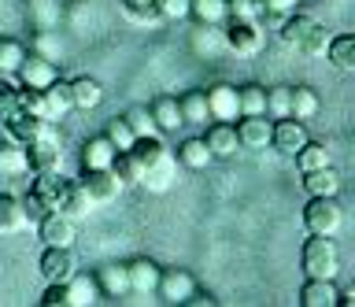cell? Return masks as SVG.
I'll list each match as a JSON object with an SVG mask.
<instances>
[{
	"instance_id": "cell-1",
	"label": "cell",
	"mask_w": 355,
	"mask_h": 307,
	"mask_svg": "<svg viewBox=\"0 0 355 307\" xmlns=\"http://www.w3.org/2000/svg\"><path fill=\"white\" fill-rule=\"evenodd\" d=\"M300 263H304L307 278H337L340 270V252L326 234H311L304 240V252H300Z\"/></svg>"
},
{
	"instance_id": "cell-2",
	"label": "cell",
	"mask_w": 355,
	"mask_h": 307,
	"mask_svg": "<svg viewBox=\"0 0 355 307\" xmlns=\"http://www.w3.org/2000/svg\"><path fill=\"white\" fill-rule=\"evenodd\" d=\"M344 222V207L337 204V196H311L304 207V226L307 234H326L333 237Z\"/></svg>"
},
{
	"instance_id": "cell-3",
	"label": "cell",
	"mask_w": 355,
	"mask_h": 307,
	"mask_svg": "<svg viewBox=\"0 0 355 307\" xmlns=\"http://www.w3.org/2000/svg\"><path fill=\"white\" fill-rule=\"evenodd\" d=\"M26 152V167L33 174H55L60 170V163H63V152H60V141H55L52 134H41L37 141H30V145H22Z\"/></svg>"
},
{
	"instance_id": "cell-4",
	"label": "cell",
	"mask_w": 355,
	"mask_h": 307,
	"mask_svg": "<svg viewBox=\"0 0 355 307\" xmlns=\"http://www.w3.org/2000/svg\"><path fill=\"white\" fill-rule=\"evenodd\" d=\"M307 126L300 123V119H274V126H270V148L277 152V156H296L300 148L307 145Z\"/></svg>"
},
{
	"instance_id": "cell-5",
	"label": "cell",
	"mask_w": 355,
	"mask_h": 307,
	"mask_svg": "<svg viewBox=\"0 0 355 307\" xmlns=\"http://www.w3.org/2000/svg\"><path fill=\"white\" fill-rule=\"evenodd\" d=\"M37 270L44 281H71L78 274V259L71 248H60V245H44L41 259H37Z\"/></svg>"
},
{
	"instance_id": "cell-6",
	"label": "cell",
	"mask_w": 355,
	"mask_h": 307,
	"mask_svg": "<svg viewBox=\"0 0 355 307\" xmlns=\"http://www.w3.org/2000/svg\"><path fill=\"white\" fill-rule=\"evenodd\" d=\"M82 185H85V193H89V200H93V204H111L122 189H126V185L119 182V174L111 170V167L85 170V174H82Z\"/></svg>"
},
{
	"instance_id": "cell-7",
	"label": "cell",
	"mask_w": 355,
	"mask_h": 307,
	"mask_svg": "<svg viewBox=\"0 0 355 307\" xmlns=\"http://www.w3.org/2000/svg\"><path fill=\"white\" fill-rule=\"evenodd\" d=\"M8 130V137L15 141V145H30V141H37L41 134H49V119H41V115H30V112H11L8 119H0Z\"/></svg>"
},
{
	"instance_id": "cell-8",
	"label": "cell",
	"mask_w": 355,
	"mask_h": 307,
	"mask_svg": "<svg viewBox=\"0 0 355 307\" xmlns=\"http://www.w3.org/2000/svg\"><path fill=\"white\" fill-rule=\"evenodd\" d=\"M226 49L237 52V56H259L263 49V30L259 23H244V19H233V26L226 30Z\"/></svg>"
},
{
	"instance_id": "cell-9",
	"label": "cell",
	"mask_w": 355,
	"mask_h": 307,
	"mask_svg": "<svg viewBox=\"0 0 355 307\" xmlns=\"http://www.w3.org/2000/svg\"><path fill=\"white\" fill-rule=\"evenodd\" d=\"M207 112L215 123H237L241 119V100H237V85H211L207 89Z\"/></svg>"
},
{
	"instance_id": "cell-10",
	"label": "cell",
	"mask_w": 355,
	"mask_h": 307,
	"mask_svg": "<svg viewBox=\"0 0 355 307\" xmlns=\"http://www.w3.org/2000/svg\"><path fill=\"white\" fill-rule=\"evenodd\" d=\"M41 229V240L44 245H60V248H74V237H78V226H74V218L71 215H63V211H49L37 222Z\"/></svg>"
},
{
	"instance_id": "cell-11",
	"label": "cell",
	"mask_w": 355,
	"mask_h": 307,
	"mask_svg": "<svg viewBox=\"0 0 355 307\" xmlns=\"http://www.w3.org/2000/svg\"><path fill=\"white\" fill-rule=\"evenodd\" d=\"M15 74H19L22 85H30V89H49V85L60 78V74H55V63L49 56H33V52H26V60L19 63Z\"/></svg>"
},
{
	"instance_id": "cell-12",
	"label": "cell",
	"mask_w": 355,
	"mask_h": 307,
	"mask_svg": "<svg viewBox=\"0 0 355 307\" xmlns=\"http://www.w3.org/2000/svg\"><path fill=\"white\" fill-rule=\"evenodd\" d=\"M55 211L71 215L74 222H78V218H85L89 211H93V200H89L85 185H82V182H74V178H63L60 196H55Z\"/></svg>"
},
{
	"instance_id": "cell-13",
	"label": "cell",
	"mask_w": 355,
	"mask_h": 307,
	"mask_svg": "<svg viewBox=\"0 0 355 307\" xmlns=\"http://www.w3.org/2000/svg\"><path fill=\"white\" fill-rule=\"evenodd\" d=\"M270 126H274L270 115H241V123H237L241 148H252V152L266 148L270 145Z\"/></svg>"
},
{
	"instance_id": "cell-14",
	"label": "cell",
	"mask_w": 355,
	"mask_h": 307,
	"mask_svg": "<svg viewBox=\"0 0 355 307\" xmlns=\"http://www.w3.org/2000/svg\"><path fill=\"white\" fill-rule=\"evenodd\" d=\"M337 285L333 278H307L300 285V304L304 307H337Z\"/></svg>"
},
{
	"instance_id": "cell-15",
	"label": "cell",
	"mask_w": 355,
	"mask_h": 307,
	"mask_svg": "<svg viewBox=\"0 0 355 307\" xmlns=\"http://www.w3.org/2000/svg\"><path fill=\"white\" fill-rule=\"evenodd\" d=\"M204 141H207V148H211V156H215V159H230V156H237V148H241L237 126H233V123H215L204 134Z\"/></svg>"
},
{
	"instance_id": "cell-16",
	"label": "cell",
	"mask_w": 355,
	"mask_h": 307,
	"mask_svg": "<svg viewBox=\"0 0 355 307\" xmlns=\"http://www.w3.org/2000/svg\"><path fill=\"white\" fill-rule=\"evenodd\" d=\"M155 292L171 304H185L189 296L196 292V281H193V274H185V270H166V274H159V289Z\"/></svg>"
},
{
	"instance_id": "cell-17",
	"label": "cell",
	"mask_w": 355,
	"mask_h": 307,
	"mask_svg": "<svg viewBox=\"0 0 355 307\" xmlns=\"http://www.w3.org/2000/svg\"><path fill=\"white\" fill-rule=\"evenodd\" d=\"M126 274H130V292H141V296H152L159 289V267L152 259H133L126 263Z\"/></svg>"
},
{
	"instance_id": "cell-18",
	"label": "cell",
	"mask_w": 355,
	"mask_h": 307,
	"mask_svg": "<svg viewBox=\"0 0 355 307\" xmlns=\"http://www.w3.org/2000/svg\"><path fill=\"white\" fill-rule=\"evenodd\" d=\"M148 112L155 119V126H159V134H178V130L185 126L182 107H178V96H155Z\"/></svg>"
},
{
	"instance_id": "cell-19",
	"label": "cell",
	"mask_w": 355,
	"mask_h": 307,
	"mask_svg": "<svg viewBox=\"0 0 355 307\" xmlns=\"http://www.w3.org/2000/svg\"><path fill=\"white\" fill-rule=\"evenodd\" d=\"M174 178H178V159H174V152H166V156L155 163V167L144 170L141 185H144V189H152V193H166V189L174 185Z\"/></svg>"
},
{
	"instance_id": "cell-20",
	"label": "cell",
	"mask_w": 355,
	"mask_h": 307,
	"mask_svg": "<svg viewBox=\"0 0 355 307\" xmlns=\"http://www.w3.org/2000/svg\"><path fill=\"white\" fill-rule=\"evenodd\" d=\"M304 189L307 196H337L340 193V174L329 167H318V170H304Z\"/></svg>"
},
{
	"instance_id": "cell-21",
	"label": "cell",
	"mask_w": 355,
	"mask_h": 307,
	"mask_svg": "<svg viewBox=\"0 0 355 307\" xmlns=\"http://www.w3.org/2000/svg\"><path fill=\"white\" fill-rule=\"evenodd\" d=\"M115 145L100 134V137H89L82 145V170H96V167H111V159H115Z\"/></svg>"
},
{
	"instance_id": "cell-22",
	"label": "cell",
	"mask_w": 355,
	"mask_h": 307,
	"mask_svg": "<svg viewBox=\"0 0 355 307\" xmlns=\"http://www.w3.org/2000/svg\"><path fill=\"white\" fill-rule=\"evenodd\" d=\"M326 56H329V63H333L337 71L355 74V34H337V37H329Z\"/></svg>"
},
{
	"instance_id": "cell-23",
	"label": "cell",
	"mask_w": 355,
	"mask_h": 307,
	"mask_svg": "<svg viewBox=\"0 0 355 307\" xmlns=\"http://www.w3.org/2000/svg\"><path fill=\"white\" fill-rule=\"evenodd\" d=\"M71 96H74L78 112H93V107H100V100H104V85L96 78H89V74H82V78L71 82Z\"/></svg>"
},
{
	"instance_id": "cell-24",
	"label": "cell",
	"mask_w": 355,
	"mask_h": 307,
	"mask_svg": "<svg viewBox=\"0 0 355 307\" xmlns=\"http://www.w3.org/2000/svg\"><path fill=\"white\" fill-rule=\"evenodd\" d=\"M60 185H63V174H33L30 182V196L37 200L44 211H55V196H60Z\"/></svg>"
},
{
	"instance_id": "cell-25",
	"label": "cell",
	"mask_w": 355,
	"mask_h": 307,
	"mask_svg": "<svg viewBox=\"0 0 355 307\" xmlns=\"http://www.w3.org/2000/svg\"><path fill=\"white\" fill-rule=\"evenodd\" d=\"M178 107H182V119H185V126H207V93L204 89H193V93H185V96H178Z\"/></svg>"
},
{
	"instance_id": "cell-26",
	"label": "cell",
	"mask_w": 355,
	"mask_h": 307,
	"mask_svg": "<svg viewBox=\"0 0 355 307\" xmlns=\"http://www.w3.org/2000/svg\"><path fill=\"white\" fill-rule=\"evenodd\" d=\"M211 159H215V156H211V148H207L204 137H189V141L178 145V163L189 167V170H204Z\"/></svg>"
},
{
	"instance_id": "cell-27",
	"label": "cell",
	"mask_w": 355,
	"mask_h": 307,
	"mask_svg": "<svg viewBox=\"0 0 355 307\" xmlns=\"http://www.w3.org/2000/svg\"><path fill=\"white\" fill-rule=\"evenodd\" d=\"M44 104H49V123L63 119L67 112H74V96H71V82H60L55 78L49 89H44Z\"/></svg>"
},
{
	"instance_id": "cell-28",
	"label": "cell",
	"mask_w": 355,
	"mask_h": 307,
	"mask_svg": "<svg viewBox=\"0 0 355 307\" xmlns=\"http://www.w3.org/2000/svg\"><path fill=\"white\" fill-rule=\"evenodd\" d=\"M26 226V211H22V196L0 193V234H15Z\"/></svg>"
},
{
	"instance_id": "cell-29",
	"label": "cell",
	"mask_w": 355,
	"mask_h": 307,
	"mask_svg": "<svg viewBox=\"0 0 355 307\" xmlns=\"http://www.w3.org/2000/svg\"><path fill=\"white\" fill-rule=\"evenodd\" d=\"M311 26H315V19L311 15H300V12H288L285 15V23H282V45H288V49H300L304 45V37L311 34Z\"/></svg>"
},
{
	"instance_id": "cell-30",
	"label": "cell",
	"mask_w": 355,
	"mask_h": 307,
	"mask_svg": "<svg viewBox=\"0 0 355 307\" xmlns=\"http://www.w3.org/2000/svg\"><path fill=\"white\" fill-rule=\"evenodd\" d=\"M288 115L300 119V123L315 119V115H318V93L311 89V85H296L293 96H288Z\"/></svg>"
},
{
	"instance_id": "cell-31",
	"label": "cell",
	"mask_w": 355,
	"mask_h": 307,
	"mask_svg": "<svg viewBox=\"0 0 355 307\" xmlns=\"http://www.w3.org/2000/svg\"><path fill=\"white\" fill-rule=\"evenodd\" d=\"M96 285L104 289L107 296H126L130 292V274H126V263H107L100 267V278Z\"/></svg>"
},
{
	"instance_id": "cell-32",
	"label": "cell",
	"mask_w": 355,
	"mask_h": 307,
	"mask_svg": "<svg viewBox=\"0 0 355 307\" xmlns=\"http://www.w3.org/2000/svg\"><path fill=\"white\" fill-rule=\"evenodd\" d=\"M96 292H100V285L93 278H82V274H74V278L67 281V300H71V307L96 304Z\"/></svg>"
},
{
	"instance_id": "cell-33",
	"label": "cell",
	"mask_w": 355,
	"mask_h": 307,
	"mask_svg": "<svg viewBox=\"0 0 355 307\" xmlns=\"http://www.w3.org/2000/svg\"><path fill=\"white\" fill-rule=\"evenodd\" d=\"M237 100H241V115H266V85H259V82L241 85Z\"/></svg>"
},
{
	"instance_id": "cell-34",
	"label": "cell",
	"mask_w": 355,
	"mask_h": 307,
	"mask_svg": "<svg viewBox=\"0 0 355 307\" xmlns=\"http://www.w3.org/2000/svg\"><path fill=\"white\" fill-rule=\"evenodd\" d=\"M293 159H296L300 174H304V170H318V167H329V148L318 145V141H307V145L300 148Z\"/></svg>"
},
{
	"instance_id": "cell-35",
	"label": "cell",
	"mask_w": 355,
	"mask_h": 307,
	"mask_svg": "<svg viewBox=\"0 0 355 307\" xmlns=\"http://www.w3.org/2000/svg\"><path fill=\"white\" fill-rule=\"evenodd\" d=\"M22 60H26V45L15 37H0V74H15Z\"/></svg>"
},
{
	"instance_id": "cell-36",
	"label": "cell",
	"mask_w": 355,
	"mask_h": 307,
	"mask_svg": "<svg viewBox=\"0 0 355 307\" xmlns=\"http://www.w3.org/2000/svg\"><path fill=\"white\" fill-rule=\"evenodd\" d=\"M111 170L119 174V182H122V185H141V178H144L141 163L133 159L130 152H115V159H111Z\"/></svg>"
},
{
	"instance_id": "cell-37",
	"label": "cell",
	"mask_w": 355,
	"mask_h": 307,
	"mask_svg": "<svg viewBox=\"0 0 355 307\" xmlns=\"http://www.w3.org/2000/svg\"><path fill=\"white\" fill-rule=\"evenodd\" d=\"M189 15H196L204 26H215L226 19V0H193V4H189Z\"/></svg>"
},
{
	"instance_id": "cell-38",
	"label": "cell",
	"mask_w": 355,
	"mask_h": 307,
	"mask_svg": "<svg viewBox=\"0 0 355 307\" xmlns=\"http://www.w3.org/2000/svg\"><path fill=\"white\" fill-rule=\"evenodd\" d=\"M133 130V137H159V126H155V119L148 107H130L126 115H122Z\"/></svg>"
},
{
	"instance_id": "cell-39",
	"label": "cell",
	"mask_w": 355,
	"mask_h": 307,
	"mask_svg": "<svg viewBox=\"0 0 355 307\" xmlns=\"http://www.w3.org/2000/svg\"><path fill=\"white\" fill-rule=\"evenodd\" d=\"M326 45H329V30L322 23H315V26H311V34L304 37V45H300V52L311 56V60H318V56H326Z\"/></svg>"
},
{
	"instance_id": "cell-40",
	"label": "cell",
	"mask_w": 355,
	"mask_h": 307,
	"mask_svg": "<svg viewBox=\"0 0 355 307\" xmlns=\"http://www.w3.org/2000/svg\"><path fill=\"white\" fill-rule=\"evenodd\" d=\"M288 96H293V85L266 89V115L270 119H288Z\"/></svg>"
},
{
	"instance_id": "cell-41",
	"label": "cell",
	"mask_w": 355,
	"mask_h": 307,
	"mask_svg": "<svg viewBox=\"0 0 355 307\" xmlns=\"http://www.w3.org/2000/svg\"><path fill=\"white\" fill-rule=\"evenodd\" d=\"M104 137H107L119 152H126V148L133 145V141H137V137H133V130H130V123H126L122 115H115V119L107 123V134H104Z\"/></svg>"
},
{
	"instance_id": "cell-42",
	"label": "cell",
	"mask_w": 355,
	"mask_h": 307,
	"mask_svg": "<svg viewBox=\"0 0 355 307\" xmlns=\"http://www.w3.org/2000/svg\"><path fill=\"white\" fill-rule=\"evenodd\" d=\"M19 107L30 115H41L49 119V104H44V89H30V85H22L19 89Z\"/></svg>"
},
{
	"instance_id": "cell-43",
	"label": "cell",
	"mask_w": 355,
	"mask_h": 307,
	"mask_svg": "<svg viewBox=\"0 0 355 307\" xmlns=\"http://www.w3.org/2000/svg\"><path fill=\"white\" fill-rule=\"evenodd\" d=\"M122 12H126L133 23H152L155 15V0H122Z\"/></svg>"
},
{
	"instance_id": "cell-44",
	"label": "cell",
	"mask_w": 355,
	"mask_h": 307,
	"mask_svg": "<svg viewBox=\"0 0 355 307\" xmlns=\"http://www.w3.org/2000/svg\"><path fill=\"white\" fill-rule=\"evenodd\" d=\"M19 112V85L8 82V74H0V119Z\"/></svg>"
},
{
	"instance_id": "cell-45",
	"label": "cell",
	"mask_w": 355,
	"mask_h": 307,
	"mask_svg": "<svg viewBox=\"0 0 355 307\" xmlns=\"http://www.w3.org/2000/svg\"><path fill=\"white\" fill-rule=\"evenodd\" d=\"M226 15L244 19V23H259V0H226Z\"/></svg>"
},
{
	"instance_id": "cell-46",
	"label": "cell",
	"mask_w": 355,
	"mask_h": 307,
	"mask_svg": "<svg viewBox=\"0 0 355 307\" xmlns=\"http://www.w3.org/2000/svg\"><path fill=\"white\" fill-rule=\"evenodd\" d=\"M189 4L193 0H155V15L178 23V19H189Z\"/></svg>"
},
{
	"instance_id": "cell-47",
	"label": "cell",
	"mask_w": 355,
	"mask_h": 307,
	"mask_svg": "<svg viewBox=\"0 0 355 307\" xmlns=\"http://www.w3.org/2000/svg\"><path fill=\"white\" fill-rule=\"evenodd\" d=\"M41 307H71V300H67V281H49V289L41 292Z\"/></svg>"
},
{
	"instance_id": "cell-48",
	"label": "cell",
	"mask_w": 355,
	"mask_h": 307,
	"mask_svg": "<svg viewBox=\"0 0 355 307\" xmlns=\"http://www.w3.org/2000/svg\"><path fill=\"white\" fill-rule=\"evenodd\" d=\"M300 0H259V19H277V15H288L296 12Z\"/></svg>"
},
{
	"instance_id": "cell-49",
	"label": "cell",
	"mask_w": 355,
	"mask_h": 307,
	"mask_svg": "<svg viewBox=\"0 0 355 307\" xmlns=\"http://www.w3.org/2000/svg\"><path fill=\"white\" fill-rule=\"evenodd\" d=\"M337 304H340V307H355V289L344 292V296H337Z\"/></svg>"
},
{
	"instance_id": "cell-50",
	"label": "cell",
	"mask_w": 355,
	"mask_h": 307,
	"mask_svg": "<svg viewBox=\"0 0 355 307\" xmlns=\"http://www.w3.org/2000/svg\"><path fill=\"white\" fill-rule=\"evenodd\" d=\"M307 4H315V0H307Z\"/></svg>"
}]
</instances>
